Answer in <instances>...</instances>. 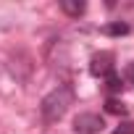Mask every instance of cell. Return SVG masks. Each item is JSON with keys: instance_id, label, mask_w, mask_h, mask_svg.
<instances>
[{"instance_id": "cell-1", "label": "cell", "mask_w": 134, "mask_h": 134, "mask_svg": "<svg viewBox=\"0 0 134 134\" xmlns=\"http://www.w3.org/2000/svg\"><path fill=\"white\" fill-rule=\"evenodd\" d=\"M69 105H74V90H71L69 84H60V87H55L50 95L42 97L40 110H42V118H45L47 124H55L58 118H63V113L69 110Z\"/></svg>"}, {"instance_id": "cell-2", "label": "cell", "mask_w": 134, "mask_h": 134, "mask_svg": "<svg viewBox=\"0 0 134 134\" xmlns=\"http://www.w3.org/2000/svg\"><path fill=\"white\" fill-rule=\"evenodd\" d=\"M74 129L79 134H100L105 129V121L100 113H79L74 118Z\"/></svg>"}, {"instance_id": "cell-3", "label": "cell", "mask_w": 134, "mask_h": 134, "mask_svg": "<svg viewBox=\"0 0 134 134\" xmlns=\"http://www.w3.org/2000/svg\"><path fill=\"white\" fill-rule=\"evenodd\" d=\"M90 74L92 76H108V74H113V53H108V50L95 53L92 60H90Z\"/></svg>"}, {"instance_id": "cell-4", "label": "cell", "mask_w": 134, "mask_h": 134, "mask_svg": "<svg viewBox=\"0 0 134 134\" xmlns=\"http://www.w3.org/2000/svg\"><path fill=\"white\" fill-rule=\"evenodd\" d=\"M84 3H82V0H63V3H60V11L63 13H69V16H74V19H79L82 13H84Z\"/></svg>"}, {"instance_id": "cell-5", "label": "cell", "mask_w": 134, "mask_h": 134, "mask_svg": "<svg viewBox=\"0 0 134 134\" xmlns=\"http://www.w3.org/2000/svg\"><path fill=\"white\" fill-rule=\"evenodd\" d=\"M105 110H108V113H113V116H124V113H126V105H124L121 100H116V97H108Z\"/></svg>"}, {"instance_id": "cell-6", "label": "cell", "mask_w": 134, "mask_h": 134, "mask_svg": "<svg viewBox=\"0 0 134 134\" xmlns=\"http://www.w3.org/2000/svg\"><path fill=\"white\" fill-rule=\"evenodd\" d=\"M105 79H108V92H110V95L121 92V87H124V84H121V76H118L116 71H113V74H108Z\"/></svg>"}, {"instance_id": "cell-7", "label": "cell", "mask_w": 134, "mask_h": 134, "mask_svg": "<svg viewBox=\"0 0 134 134\" xmlns=\"http://www.w3.org/2000/svg\"><path fill=\"white\" fill-rule=\"evenodd\" d=\"M103 32H105V34H126V32H129V26H126V24H121V21H116V24H108Z\"/></svg>"}, {"instance_id": "cell-8", "label": "cell", "mask_w": 134, "mask_h": 134, "mask_svg": "<svg viewBox=\"0 0 134 134\" xmlns=\"http://www.w3.org/2000/svg\"><path fill=\"white\" fill-rule=\"evenodd\" d=\"M110 134H134V121H124V124L116 126Z\"/></svg>"}, {"instance_id": "cell-9", "label": "cell", "mask_w": 134, "mask_h": 134, "mask_svg": "<svg viewBox=\"0 0 134 134\" xmlns=\"http://www.w3.org/2000/svg\"><path fill=\"white\" fill-rule=\"evenodd\" d=\"M126 79L134 84V63H129V69H126Z\"/></svg>"}]
</instances>
